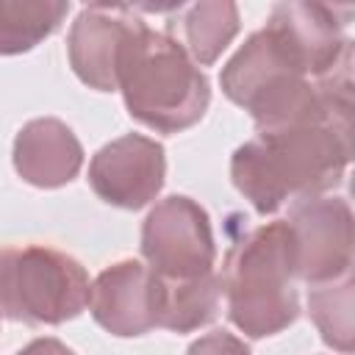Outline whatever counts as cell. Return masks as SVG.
I'll return each instance as SVG.
<instances>
[{
	"label": "cell",
	"instance_id": "1",
	"mask_svg": "<svg viewBox=\"0 0 355 355\" xmlns=\"http://www.w3.org/2000/svg\"><path fill=\"white\" fill-rule=\"evenodd\" d=\"M230 103L244 108L258 130H280L308 122L352 128V61L313 80L263 25L244 39L219 72Z\"/></svg>",
	"mask_w": 355,
	"mask_h": 355
},
{
	"label": "cell",
	"instance_id": "2",
	"mask_svg": "<svg viewBox=\"0 0 355 355\" xmlns=\"http://www.w3.org/2000/svg\"><path fill=\"white\" fill-rule=\"evenodd\" d=\"M349 130L336 122L258 130L233 150L230 180L261 216L286 202L322 197L349 166Z\"/></svg>",
	"mask_w": 355,
	"mask_h": 355
},
{
	"label": "cell",
	"instance_id": "3",
	"mask_svg": "<svg viewBox=\"0 0 355 355\" xmlns=\"http://www.w3.org/2000/svg\"><path fill=\"white\" fill-rule=\"evenodd\" d=\"M116 92L128 114L155 133H180L197 125L211 103L205 72L164 31L136 22L116 64Z\"/></svg>",
	"mask_w": 355,
	"mask_h": 355
},
{
	"label": "cell",
	"instance_id": "4",
	"mask_svg": "<svg viewBox=\"0 0 355 355\" xmlns=\"http://www.w3.org/2000/svg\"><path fill=\"white\" fill-rule=\"evenodd\" d=\"M294 280L286 219L252 227L230 247L219 275L227 319L247 338L283 333L300 316Z\"/></svg>",
	"mask_w": 355,
	"mask_h": 355
},
{
	"label": "cell",
	"instance_id": "5",
	"mask_svg": "<svg viewBox=\"0 0 355 355\" xmlns=\"http://www.w3.org/2000/svg\"><path fill=\"white\" fill-rule=\"evenodd\" d=\"M83 263L55 247L0 250V316L22 324H64L89 308Z\"/></svg>",
	"mask_w": 355,
	"mask_h": 355
},
{
	"label": "cell",
	"instance_id": "6",
	"mask_svg": "<svg viewBox=\"0 0 355 355\" xmlns=\"http://www.w3.org/2000/svg\"><path fill=\"white\" fill-rule=\"evenodd\" d=\"M141 258L166 280H191L214 272L216 244L208 211L186 194L158 200L141 225Z\"/></svg>",
	"mask_w": 355,
	"mask_h": 355
},
{
	"label": "cell",
	"instance_id": "7",
	"mask_svg": "<svg viewBox=\"0 0 355 355\" xmlns=\"http://www.w3.org/2000/svg\"><path fill=\"white\" fill-rule=\"evenodd\" d=\"M286 225L297 280L319 286L352 275V208L344 197L300 200Z\"/></svg>",
	"mask_w": 355,
	"mask_h": 355
},
{
	"label": "cell",
	"instance_id": "8",
	"mask_svg": "<svg viewBox=\"0 0 355 355\" xmlns=\"http://www.w3.org/2000/svg\"><path fill=\"white\" fill-rule=\"evenodd\" d=\"M164 178L166 155L161 141L144 133H125L92 155L86 180L105 205L139 211L158 197Z\"/></svg>",
	"mask_w": 355,
	"mask_h": 355
},
{
	"label": "cell",
	"instance_id": "9",
	"mask_svg": "<svg viewBox=\"0 0 355 355\" xmlns=\"http://www.w3.org/2000/svg\"><path fill=\"white\" fill-rule=\"evenodd\" d=\"M344 25L347 22L336 17L333 6L302 0H286L272 6L266 19V28L313 80L330 75L347 58H352V42L347 39Z\"/></svg>",
	"mask_w": 355,
	"mask_h": 355
},
{
	"label": "cell",
	"instance_id": "10",
	"mask_svg": "<svg viewBox=\"0 0 355 355\" xmlns=\"http://www.w3.org/2000/svg\"><path fill=\"white\" fill-rule=\"evenodd\" d=\"M92 319L116 338H136L158 327V275L136 258L105 266L89 288Z\"/></svg>",
	"mask_w": 355,
	"mask_h": 355
},
{
	"label": "cell",
	"instance_id": "11",
	"mask_svg": "<svg viewBox=\"0 0 355 355\" xmlns=\"http://www.w3.org/2000/svg\"><path fill=\"white\" fill-rule=\"evenodd\" d=\"M141 17L128 6H86L67 36L69 67L80 83L97 92H116L119 53Z\"/></svg>",
	"mask_w": 355,
	"mask_h": 355
},
{
	"label": "cell",
	"instance_id": "12",
	"mask_svg": "<svg viewBox=\"0 0 355 355\" xmlns=\"http://www.w3.org/2000/svg\"><path fill=\"white\" fill-rule=\"evenodd\" d=\"M11 161L17 175L36 189H61L83 166V144L75 130L55 116H36L14 136Z\"/></svg>",
	"mask_w": 355,
	"mask_h": 355
},
{
	"label": "cell",
	"instance_id": "13",
	"mask_svg": "<svg viewBox=\"0 0 355 355\" xmlns=\"http://www.w3.org/2000/svg\"><path fill=\"white\" fill-rule=\"evenodd\" d=\"M180 22H175L178 36H172L197 67H211L239 33V8L230 0H202L191 6H178Z\"/></svg>",
	"mask_w": 355,
	"mask_h": 355
},
{
	"label": "cell",
	"instance_id": "14",
	"mask_svg": "<svg viewBox=\"0 0 355 355\" xmlns=\"http://www.w3.org/2000/svg\"><path fill=\"white\" fill-rule=\"evenodd\" d=\"M222 283L216 272L191 280L158 277V327L172 333H194L219 313Z\"/></svg>",
	"mask_w": 355,
	"mask_h": 355
},
{
	"label": "cell",
	"instance_id": "15",
	"mask_svg": "<svg viewBox=\"0 0 355 355\" xmlns=\"http://www.w3.org/2000/svg\"><path fill=\"white\" fill-rule=\"evenodd\" d=\"M69 3L64 0H0V55L28 53L53 36Z\"/></svg>",
	"mask_w": 355,
	"mask_h": 355
},
{
	"label": "cell",
	"instance_id": "16",
	"mask_svg": "<svg viewBox=\"0 0 355 355\" xmlns=\"http://www.w3.org/2000/svg\"><path fill=\"white\" fill-rule=\"evenodd\" d=\"M308 313L322 333V341L341 355L352 352V275H344L330 283L311 286L308 291Z\"/></svg>",
	"mask_w": 355,
	"mask_h": 355
},
{
	"label": "cell",
	"instance_id": "17",
	"mask_svg": "<svg viewBox=\"0 0 355 355\" xmlns=\"http://www.w3.org/2000/svg\"><path fill=\"white\" fill-rule=\"evenodd\" d=\"M186 355H250V347L244 338L227 333V330H211L189 344Z\"/></svg>",
	"mask_w": 355,
	"mask_h": 355
},
{
	"label": "cell",
	"instance_id": "18",
	"mask_svg": "<svg viewBox=\"0 0 355 355\" xmlns=\"http://www.w3.org/2000/svg\"><path fill=\"white\" fill-rule=\"evenodd\" d=\"M17 355H78L72 347H67L64 341L53 338V336H44V338H33L28 341Z\"/></svg>",
	"mask_w": 355,
	"mask_h": 355
}]
</instances>
